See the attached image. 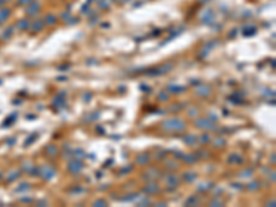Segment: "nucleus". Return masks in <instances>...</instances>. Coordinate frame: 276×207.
<instances>
[{
    "instance_id": "nucleus-1",
    "label": "nucleus",
    "mask_w": 276,
    "mask_h": 207,
    "mask_svg": "<svg viewBox=\"0 0 276 207\" xmlns=\"http://www.w3.org/2000/svg\"><path fill=\"white\" fill-rule=\"evenodd\" d=\"M10 15V10H2L0 11V21H4L7 19V17Z\"/></svg>"
}]
</instances>
